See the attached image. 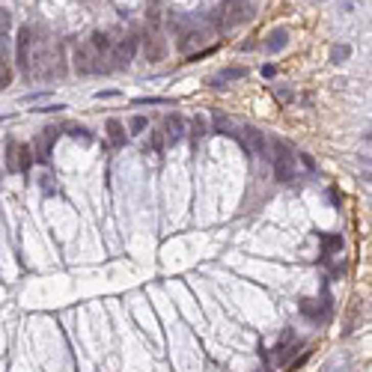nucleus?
Here are the masks:
<instances>
[{"label":"nucleus","mask_w":372,"mask_h":372,"mask_svg":"<svg viewBox=\"0 0 372 372\" xmlns=\"http://www.w3.org/2000/svg\"><path fill=\"white\" fill-rule=\"evenodd\" d=\"M271 170H274V182H280V185H286L292 182V176H295V149L283 143V140H274L271 143Z\"/></svg>","instance_id":"f257e3e1"},{"label":"nucleus","mask_w":372,"mask_h":372,"mask_svg":"<svg viewBox=\"0 0 372 372\" xmlns=\"http://www.w3.org/2000/svg\"><path fill=\"white\" fill-rule=\"evenodd\" d=\"M236 137L241 140V149L247 155H268V137H265V131H259L256 125H244Z\"/></svg>","instance_id":"f03ea898"},{"label":"nucleus","mask_w":372,"mask_h":372,"mask_svg":"<svg viewBox=\"0 0 372 372\" xmlns=\"http://www.w3.org/2000/svg\"><path fill=\"white\" fill-rule=\"evenodd\" d=\"M220 12L226 18V24H244V21L253 18L256 9H253V3H247V0H223Z\"/></svg>","instance_id":"7ed1b4c3"},{"label":"nucleus","mask_w":372,"mask_h":372,"mask_svg":"<svg viewBox=\"0 0 372 372\" xmlns=\"http://www.w3.org/2000/svg\"><path fill=\"white\" fill-rule=\"evenodd\" d=\"M30 42H33V30L24 24V27L18 30V45H15V63H18L21 72L30 68Z\"/></svg>","instance_id":"20e7f679"},{"label":"nucleus","mask_w":372,"mask_h":372,"mask_svg":"<svg viewBox=\"0 0 372 372\" xmlns=\"http://www.w3.org/2000/svg\"><path fill=\"white\" fill-rule=\"evenodd\" d=\"M60 134H63V131H60L57 125H48V128L42 131V140H36L33 143L36 161H39V164H48V161H51V146H54V140H57Z\"/></svg>","instance_id":"39448f33"},{"label":"nucleus","mask_w":372,"mask_h":372,"mask_svg":"<svg viewBox=\"0 0 372 372\" xmlns=\"http://www.w3.org/2000/svg\"><path fill=\"white\" fill-rule=\"evenodd\" d=\"M137 45H140V36H137V33L125 36V39H119L117 48H110V51H113V60H117V66L131 63V57L137 54Z\"/></svg>","instance_id":"423d86ee"},{"label":"nucleus","mask_w":372,"mask_h":372,"mask_svg":"<svg viewBox=\"0 0 372 372\" xmlns=\"http://www.w3.org/2000/svg\"><path fill=\"white\" fill-rule=\"evenodd\" d=\"M185 117H179V113H167L164 117V134H167V143H179V140H185Z\"/></svg>","instance_id":"0eeeda50"},{"label":"nucleus","mask_w":372,"mask_h":372,"mask_svg":"<svg viewBox=\"0 0 372 372\" xmlns=\"http://www.w3.org/2000/svg\"><path fill=\"white\" fill-rule=\"evenodd\" d=\"M241 78H247V66H226V68H220V72L212 78V81H208V84L215 86V89H223L226 84L241 81Z\"/></svg>","instance_id":"6e6552de"},{"label":"nucleus","mask_w":372,"mask_h":372,"mask_svg":"<svg viewBox=\"0 0 372 372\" xmlns=\"http://www.w3.org/2000/svg\"><path fill=\"white\" fill-rule=\"evenodd\" d=\"M143 54H146L149 63H161V60L167 57V42H164L161 36H146V39H143Z\"/></svg>","instance_id":"1a4fd4ad"},{"label":"nucleus","mask_w":372,"mask_h":372,"mask_svg":"<svg viewBox=\"0 0 372 372\" xmlns=\"http://www.w3.org/2000/svg\"><path fill=\"white\" fill-rule=\"evenodd\" d=\"M289 30L286 27H274V30H268V36H265V51L268 54H280L289 48Z\"/></svg>","instance_id":"9d476101"},{"label":"nucleus","mask_w":372,"mask_h":372,"mask_svg":"<svg viewBox=\"0 0 372 372\" xmlns=\"http://www.w3.org/2000/svg\"><path fill=\"white\" fill-rule=\"evenodd\" d=\"M104 131H107V140L117 146V149H122L125 143H128V131H125V125H122V119L110 117L107 122H104Z\"/></svg>","instance_id":"9b49d317"},{"label":"nucleus","mask_w":372,"mask_h":372,"mask_svg":"<svg viewBox=\"0 0 372 372\" xmlns=\"http://www.w3.org/2000/svg\"><path fill=\"white\" fill-rule=\"evenodd\" d=\"M60 131H66L72 140H84V143H92V140H96L92 131L84 128V125H78V122H63V125H60Z\"/></svg>","instance_id":"f8f14e48"},{"label":"nucleus","mask_w":372,"mask_h":372,"mask_svg":"<svg viewBox=\"0 0 372 372\" xmlns=\"http://www.w3.org/2000/svg\"><path fill=\"white\" fill-rule=\"evenodd\" d=\"M75 72H78V75H92V72H99V68L92 66V60H89V54H86L84 48L75 51Z\"/></svg>","instance_id":"ddd939ff"},{"label":"nucleus","mask_w":372,"mask_h":372,"mask_svg":"<svg viewBox=\"0 0 372 372\" xmlns=\"http://www.w3.org/2000/svg\"><path fill=\"white\" fill-rule=\"evenodd\" d=\"M89 48H92V51H99V54H104V51H110V48H113V42H110V36L104 33V30H96V33L89 36Z\"/></svg>","instance_id":"4468645a"},{"label":"nucleus","mask_w":372,"mask_h":372,"mask_svg":"<svg viewBox=\"0 0 372 372\" xmlns=\"http://www.w3.org/2000/svg\"><path fill=\"white\" fill-rule=\"evenodd\" d=\"M321 244H324V250H321V262H328V256L342 250V236H319Z\"/></svg>","instance_id":"2eb2a0df"},{"label":"nucleus","mask_w":372,"mask_h":372,"mask_svg":"<svg viewBox=\"0 0 372 372\" xmlns=\"http://www.w3.org/2000/svg\"><path fill=\"white\" fill-rule=\"evenodd\" d=\"M215 131L218 134H226V137H236V125H232V119L229 117H220V113H215Z\"/></svg>","instance_id":"dca6fc26"},{"label":"nucleus","mask_w":372,"mask_h":372,"mask_svg":"<svg viewBox=\"0 0 372 372\" xmlns=\"http://www.w3.org/2000/svg\"><path fill=\"white\" fill-rule=\"evenodd\" d=\"M18 170L21 173H27L30 170V164H33V152H30V146H24V143H18Z\"/></svg>","instance_id":"f3484780"},{"label":"nucleus","mask_w":372,"mask_h":372,"mask_svg":"<svg viewBox=\"0 0 372 372\" xmlns=\"http://www.w3.org/2000/svg\"><path fill=\"white\" fill-rule=\"evenodd\" d=\"M125 131H128V134H143V131H149V119L146 117H131L128 125H125Z\"/></svg>","instance_id":"a211bd4d"},{"label":"nucleus","mask_w":372,"mask_h":372,"mask_svg":"<svg viewBox=\"0 0 372 372\" xmlns=\"http://www.w3.org/2000/svg\"><path fill=\"white\" fill-rule=\"evenodd\" d=\"M197 42H203V36L197 33V30H188V33L182 36V42H179V45H176V51L188 54V51H191V45H197Z\"/></svg>","instance_id":"6ab92c4d"},{"label":"nucleus","mask_w":372,"mask_h":372,"mask_svg":"<svg viewBox=\"0 0 372 372\" xmlns=\"http://www.w3.org/2000/svg\"><path fill=\"white\" fill-rule=\"evenodd\" d=\"M271 92L277 96V102H283V104H289L292 99H295V89H289L286 84H277V86H271Z\"/></svg>","instance_id":"aec40b11"},{"label":"nucleus","mask_w":372,"mask_h":372,"mask_svg":"<svg viewBox=\"0 0 372 372\" xmlns=\"http://www.w3.org/2000/svg\"><path fill=\"white\" fill-rule=\"evenodd\" d=\"M15 158H18V143L15 140H9V143H6V167H9V173H15L18 170Z\"/></svg>","instance_id":"412c9836"},{"label":"nucleus","mask_w":372,"mask_h":372,"mask_svg":"<svg viewBox=\"0 0 372 372\" xmlns=\"http://www.w3.org/2000/svg\"><path fill=\"white\" fill-rule=\"evenodd\" d=\"M352 57V48L348 45H334L331 48V63H342V60H348Z\"/></svg>","instance_id":"4be33fe9"},{"label":"nucleus","mask_w":372,"mask_h":372,"mask_svg":"<svg viewBox=\"0 0 372 372\" xmlns=\"http://www.w3.org/2000/svg\"><path fill=\"white\" fill-rule=\"evenodd\" d=\"M191 134H194V140H200V137L208 134V125H205L203 117H194V122H191Z\"/></svg>","instance_id":"5701e85b"},{"label":"nucleus","mask_w":372,"mask_h":372,"mask_svg":"<svg viewBox=\"0 0 372 372\" xmlns=\"http://www.w3.org/2000/svg\"><path fill=\"white\" fill-rule=\"evenodd\" d=\"M9 27H12V15H9V9L0 6V36L9 33Z\"/></svg>","instance_id":"b1692460"},{"label":"nucleus","mask_w":372,"mask_h":372,"mask_svg":"<svg viewBox=\"0 0 372 372\" xmlns=\"http://www.w3.org/2000/svg\"><path fill=\"white\" fill-rule=\"evenodd\" d=\"M9 84H12V68L6 63H0V89H6Z\"/></svg>","instance_id":"393cba45"},{"label":"nucleus","mask_w":372,"mask_h":372,"mask_svg":"<svg viewBox=\"0 0 372 372\" xmlns=\"http://www.w3.org/2000/svg\"><path fill=\"white\" fill-rule=\"evenodd\" d=\"M134 104H173V102L161 99V96H146V99H134Z\"/></svg>","instance_id":"a878e982"},{"label":"nucleus","mask_w":372,"mask_h":372,"mask_svg":"<svg viewBox=\"0 0 372 372\" xmlns=\"http://www.w3.org/2000/svg\"><path fill=\"white\" fill-rule=\"evenodd\" d=\"M54 110H66V104H45V107H36V113H54Z\"/></svg>","instance_id":"bb28decb"},{"label":"nucleus","mask_w":372,"mask_h":372,"mask_svg":"<svg viewBox=\"0 0 372 372\" xmlns=\"http://www.w3.org/2000/svg\"><path fill=\"white\" fill-rule=\"evenodd\" d=\"M298 158H301V164H304L307 170H316V161H313V155H307V152H301V155H298Z\"/></svg>","instance_id":"cd10ccee"},{"label":"nucleus","mask_w":372,"mask_h":372,"mask_svg":"<svg viewBox=\"0 0 372 372\" xmlns=\"http://www.w3.org/2000/svg\"><path fill=\"white\" fill-rule=\"evenodd\" d=\"M119 89H102V92H96V99H117Z\"/></svg>","instance_id":"c85d7f7f"},{"label":"nucleus","mask_w":372,"mask_h":372,"mask_svg":"<svg viewBox=\"0 0 372 372\" xmlns=\"http://www.w3.org/2000/svg\"><path fill=\"white\" fill-rule=\"evenodd\" d=\"M262 75H265V78H274V75H277V66H274V63H265V66H262Z\"/></svg>","instance_id":"c756f323"}]
</instances>
